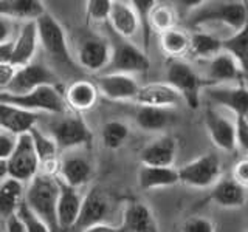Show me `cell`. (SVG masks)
<instances>
[{
    "instance_id": "1",
    "label": "cell",
    "mask_w": 248,
    "mask_h": 232,
    "mask_svg": "<svg viewBox=\"0 0 248 232\" xmlns=\"http://www.w3.org/2000/svg\"><path fill=\"white\" fill-rule=\"evenodd\" d=\"M248 20V2L240 0H213L200 2L189 13L188 22L191 27H205L211 23L227 27L231 34L245 27Z\"/></svg>"
},
{
    "instance_id": "2",
    "label": "cell",
    "mask_w": 248,
    "mask_h": 232,
    "mask_svg": "<svg viewBox=\"0 0 248 232\" xmlns=\"http://www.w3.org/2000/svg\"><path fill=\"white\" fill-rule=\"evenodd\" d=\"M58 197L59 180L54 176L39 174L28 183L23 203L39 220H42L51 232H59L58 228Z\"/></svg>"
},
{
    "instance_id": "3",
    "label": "cell",
    "mask_w": 248,
    "mask_h": 232,
    "mask_svg": "<svg viewBox=\"0 0 248 232\" xmlns=\"http://www.w3.org/2000/svg\"><path fill=\"white\" fill-rule=\"evenodd\" d=\"M45 133L51 136L61 152L85 149L92 143V131L79 113L68 110L61 115H48Z\"/></svg>"
},
{
    "instance_id": "4",
    "label": "cell",
    "mask_w": 248,
    "mask_h": 232,
    "mask_svg": "<svg viewBox=\"0 0 248 232\" xmlns=\"http://www.w3.org/2000/svg\"><path fill=\"white\" fill-rule=\"evenodd\" d=\"M165 82L178 93V96L189 108L197 110L200 107V95L202 88H205V81L186 60H168Z\"/></svg>"
},
{
    "instance_id": "5",
    "label": "cell",
    "mask_w": 248,
    "mask_h": 232,
    "mask_svg": "<svg viewBox=\"0 0 248 232\" xmlns=\"http://www.w3.org/2000/svg\"><path fill=\"white\" fill-rule=\"evenodd\" d=\"M0 102L13 104L37 115H61L68 112L64 91L56 85H45V87H41L23 96H10L0 93Z\"/></svg>"
},
{
    "instance_id": "6",
    "label": "cell",
    "mask_w": 248,
    "mask_h": 232,
    "mask_svg": "<svg viewBox=\"0 0 248 232\" xmlns=\"http://www.w3.org/2000/svg\"><path fill=\"white\" fill-rule=\"evenodd\" d=\"M180 183L192 189H211L222 178V162L216 153H203L178 169Z\"/></svg>"
},
{
    "instance_id": "7",
    "label": "cell",
    "mask_w": 248,
    "mask_h": 232,
    "mask_svg": "<svg viewBox=\"0 0 248 232\" xmlns=\"http://www.w3.org/2000/svg\"><path fill=\"white\" fill-rule=\"evenodd\" d=\"M149 67L151 60L146 51H143L134 42L116 36V42L112 44L110 62H108L103 73L134 76L138 73H146Z\"/></svg>"
},
{
    "instance_id": "8",
    "label": "cell",
    "mask_w": 248,
    "mask_h": 232,
    "mask_svg": "<svg viewBox=\"0 0 248 232\" xmlns=\"http://www.w3.org/2000/svg\"><path fill=\"white\" fill-rule=\"evenodd\" d=\"M6 167L8 178H13L22 184H28L39 175L41 166H39V158L30 133L17 136L11 157L6 160Z\"/></svg>"
},
{
    "instance_id": "9",
    "label": "cell",
    "mask_w": 248,
    "mask_h": 232,
    "mask_svg": "<svg viewBox=\"0 0 248 232\" xmlns=\"http://www.w3.org/2000/svg\"><path fill=\"white\" fill-rule=\"evenodd\" d=\"M45 85H56V87H59L58 77L42 62L33 60L31 64L16 70L11 84L2 93L10 96H23L41 87H45Z\"/></svg>"
},
{
    "instance_id": "10",
    "label": "cell",
    "mask_w": 248,
    "mask_h": 232,
    "mask_svg": "<svg viewBox=\"0 0 248 232\" xmlns=\"http://www.w3.org/2000/svg\"><path fill=\"white\" fill-rule=\"evenodd\" d=\"M36 27L39 34V45L48 53V56H51L54 60L70 64L72 54L68 50L65 31L61 23L51 14L45 13L42 17L36 20Z\"/></svg>"
},
{
    "instance_id": "11",
    "label": "cell",
    "mask_w": 248,
    "mask_h": 232,
    "mask_svg": "<svg viewBox=\"0 0 248 232\" xmlns=\"http://www.w3.org/2000/svg\"><path fill=\"white\" fill-rule=\"evenodd\" d=\"M112 56V42L101 36L84 37L76 51V60L84 70L92 73L104 72L110 62Z\"/></svg>"
},
{
    "instance_id": "12",
    "label": "cell",
    "mask_w": 248,
    "mask_h": 232,
    "mask_svg": "<svg viewBox=\"0 0 248 232\" xmlns=\"http://www.w3.org/2000/svg\"><path fill=\"white\" fill-rule=\"evenodd\" d=\"M206 98L211 104L227 108L234 118H248V85H214L206 87Z\"/></svg>"
},
{
    "instance_id": "13",
    "label": "cell",
    "mask_w": 248,
    "mask_h": 232,
    "mask_svg": "<svg viewBox=\"0 0 248 232\" xmlns=\"http://www.w3.org/2000/svg\"><path fill=\"white\" fill-rule=\"evenodd\" d=\"M81 149L64 152L59 162L58 180L70 188L78 189L85 186L93 175V166L90 160L79 152Z\"/></svg>"
},
{
    "instance_id": "14",
    "label": "cell",
    "mask_w": 248,
    "mask_h": 232,
    "mask_svg": "<svg viewBox=\"0 0 248 232\" xmlns=\"http://www.w3.org/2000/svg\"><path fill=\"white\" fill-rule=\"evenodd\" d=\"M108 214H110V200L107 193L99 188L90 189L82 198L79 218L76 221L73 232H84L95 224L106 223Z\"/></svg>"
},
{
    "instance_id": "15",
    "label": "cell",
    "mask_w": 248,
    "mask_h": 232,
    "mask_svg": "<svg viewBox=\"0 0 248 232\" xmlns=\"http://www.w3.org/2000/svg\"><path fill=\"white\" fill-rule=\"evenodd\" d=\"M203 81H205V88L214 87V85L245 84L244 74L240 72L237 62L225 51L217 54L216 58L206 60Z\"/></svg>"
},
{
    "instance_id": "16",
    "label": "cell",
    "mask_w": 248,
    "mask_h": 232,
    "mask_svg": "<svg viewBox=\"0 0 248 232\" xmlns=\"http://www.w3.org/2000/svg\"><path fill=\"white\" fill-rule=\"evenodd\" d=\"M96 87L99 95H103L108 101L126 102V101H135L141 85L137 82L134 76L103 73L96 79Z\"/></svg>"
},
{
    "instance_id": "17",
    "label": "cell",
    "mask_w": 248,
    "mask_h": 232,
    "mask_svg": "<svg viewBox=\"0 0 248 232\" xmlns=\"http://www.w3.org/2000/svg\"><path fill=\"white\" fill-rule=\"evenodd\" d=\"M205 127L213 144L222 152H232L236 149V126L234 119H228L213 107L205 110Z\"/></svg>"
},
{
    "instance_id": "18",
    "label": "cell",
    "mask_w": 248,
    "mask_h": 232,
    "mask_svg": "<svg viewBox=\"0 0 248 232\" xmlns=\"http://www.w3.org/2000/svg\"><path fill=\"white\" fill-rule=\"evenodd\" d=\"M177 139L170 135L157 136L146 144L140 152L141 166L151 167H174L177 158Z\"/></svg>"
},
{
    "instance_id": "19",
    "label": "cell",
    "mask_w": 248,
    "mask_h": 232,
    "mask_svg": "<svg viewBox=\"0 0 248 232\" xmlns=\"http://www.w3.org/2000/svg\"><path fill=\"white\" fill-rule=\"evenodd\" d=\"M82 198L84 197L78 189H73L59 181V197L56 207L59 232H70L75 229L76 221L79 218Z\"/></svg>"
},
{
    "instance_id": "20",
    "label": "cell",
    "mask_w": 248,
    "mask_h": 232,
    "mask_svg": "<svg viewBox=\"0 0 248 232\" xmlns=\"http://www.w3.org/2000/svg\"><path fill=\"white\" fill-rule=\"evenodd\" d=\"M28 133H30L31 139H33L34 149H36L37 158H39V166H41L39 174L58 178L59 162H61L59 152L61 150L58 149L56 143H54L51 139V136L46 135L39 126L33 127Z\"/></svg>"
},
{
    "instance_id": "21",
    "label": "cell",
    "mask_w": 248,
    "mask_h": 232,
    "mask_svg": "<svg viewBox=\"0 0 248 232\" xmlns=\"http://www.w3.org/2000/svg\"><path fill=\"white\" fill-rule=\"evenodd\" d=\"M41 115L27 112L13 104L0 102V131L10 133L13 136L25 135L39 124Z\"/></svg>"
},
{
    "instance_id": "22",
    "label": "cell",
    "mask_w": 248,
    "mask_h": 232,
    "mask_svg": "<svg viewBox=\"0 0 248 232\" xmlns=\"http://www.w3.org/2000/svg\"><path fill=\"white\" fill-rule=\"evenodd\" d=\"M121 232H160L151 207L143 201H129L123 211Z\"/></svg>"
},
{
    "instance_id": "23",
    "label": "cell",
    "mask_w": 248,
    "mask_h": 232,
    "mask_svg": "<svg viewBox=\"0 0 248 232\" xmlns=\"http://www.w3.org/2000/svg\"><path fill=\"white\" fill-rule=\"evenodd\" d=\"M134 102H137L138 107L174 108L182 102V98L166 82H151L140 87Z\"/></svg>"
},
{
    "instance_id": "24",
    "label": "cell",
    "mask_w": 248,
    "mask_h": 232,
    "mask_svg": "<svg viewBox=\"0 0 248 232\" xmlns=\"http://www.w3.org/2000/svg\"><path fill=\"white\" fill-rule=\"evenodd\" d=\"M208 198L223 209H239L247 203L248 189L240 186L232 176H222L209 190Z\"/></svg>"
},
{
    "instance_id": "25",
    "label": "cell",
    "mask_w": 248,
    "mask_h": 232,
    "mask_svg": "<svg viewBox=\"0 0 248 232\" xmlns=\"http://www.w3.org/2000/svg\"><path fill=\"white\" fill-rule=\"evenodd\" d=\"M39 48V34L36 22L22 23L17 34L14 37V54L11 65L16 68L25 67L34 60L36 51Z\"/></svg>"
},
{
    "instance_id": "26",
    "label": "cell",
    "mask_w": 248,
    "mask_h": 232,
    "mask_svg": "<svg viewBox=\"0 0 248 232\" xmlns=\"http://www.w3.org/2000/svg\"><path fill=\"white\" fill-rule=\"evenodd\" d=\"M108 23H110L113 33L126 41L134 39L140 31V20L132 2H121V0L112 2Z\"/></svg>"
},
{
    "instance_id": "27",
    "label": "cell",
    "mask_w": 248,
    "mask_h": 232,
    "mask_svg": "<svg viewBox=\"0 0 248 232\" xmlns=\"http://www.w3.org/2000/svg\"><path fill=\"white\" fill-rule=\"evenodd\" d=\"M64 98L68 110L75 113H82L92 110L96 105L99 91L95 82L76 81L70 84V87L64 91Z\"/></svg>"
},
{
    "instance_id": "28",
    "label": "cell",
    "mask_w": 248,
    "mask_h": 232,
    "mask_svg": "<svg viewBox=\"0 0 248 232\" xmlns=\"http://www.w3.org/2000/svg\"><path fill=\"white\" fill-rule=\"evenodd\" d=\"M137 181L140 189L143 190H157L180 183L178 178V169L175 167H151L140 166L137 174Z\"/></svg>"
},
{
    "instance_id": "29",
    "label": "cell",
    "mask_w": 248,
    "mask_h": 232,
    "mask_svg": "<svg viewBox=\"0 0 248 232\" xmlns=\"http://www.w3.org/2000/svg\"><path fill=\"white\" fill-rule=\"evenodd\" d=\"M46 13L42 2L37 0H2L0 15L13 22H36Z\"/></svg>"
},
{
    "instance_id": "30",
    "label": "cell",
    "mask_w": 248,
    "mask_h": 232,
    "mask_svg": "<svg viewBox=\"0 0 248 232\" xmlns=\"http://www.w3.org/2000/svg\"><path fill=\"white\" fill-rule=\"evenodd\" d=\"M23 200H25V189L22 183L13 178H6L0 183V215L6 220L17 215Z\"/></svg>"
},
{
    "instance_id": "31",
    "label": "cell",
    "mask_w": 248,
    "mask_h": 232,
    "mask_svg": "<svg viewBox=\"0 0 248 232\" xmlns=\"http://www.w3.org/2000/svg\"><path fill=\"white\" fill-rule=\"evenodd\" d=\"M223 51L237 62L244 81L248 84V20L242 29L223 39Z\"/></svg>"
},
{
    "instance_id": "32",
    "label": "cell",
    "mask_w": 248,
    "mask_h": 232,
    "mask_svg": "<svg viewBox=\"0 0 248 232\" xmlns=\"http://www.w3.org/2000/svg\"><path fill=\"white\" fill-rule=\"evenodd\" d=\"M174 116L170 108H157V107H138L135 113V124L144 131H161L165 130Z\"/></svg>"
},
{
    "instance_id": "33",
    "label": "cell",
    "mask_w": 248,
    "mask_h": 232,
    "mask_svg": "<svg viewBox=\"0 0 248 232\" xmlns=\"http://www.w3.org/2000/svg\"><path fill=\"white\" fill-rule=\"evenodd\" d=\"M223 51V39H219L217 36L206 33V31H196L191 34V46L189 53L194 54L197 59L209 60L216 58L217 54Z\"/></svg>"
},
{
    "instance_id": "34",
    "label": "cell",
    "mask_w": 248,
    "mask_h": 232,
    "mask_svg": "<svg viewBox=\"0 0 248 232\" xmlns=\"http://www.w3.org/2000/svg\"><path fill=\"white\" fill-rule=\"evenodd\" d=\"M160 45L169 59H183L185 54L189 53L191 34L175 27L160 34Z\"/></svg>"
},
{
    "instance_id": "35",
    "label": "cell",
    "mask_w": 248,
    "mask_h": 232,
    "mask_svg": "<svg viewBox=\"0 0 248 232\" xmlns=\"http://www.w3.org/2000/svg\"><path fill=\"white\" fill-rule=\"evenodd\" d=\"M149 23H151V29L160 34L175 28L177 13L174 10V6L169 3L155 2L152 11L149 14Z\"/></svg>"
},
{
    "instance_id": "36",
    "label": "cell",
    "mask_w": 248,
    "mask_h": 232,
    "mask_svg": "<svg viewBox=\"0 0 248 232\" xmlns=\"http://www.w3.org/2000/svg\"><path fill=\"white\" fill-rule=\"evenodd\" d=\"M129 133L130 130L127 124H124L123 121H108L101 130V139H103L106 149L116 150L127 141Z\"/></svg>"
},
{
    "instance_id": "37",
    "label": "cell",
    "mask_w": 248,
    "mask_h": 232,
    "mask_svg": "<svg viewBox=\"0 0 248 232\" xmlns=\"http://www.w3.org/2000/svg\"><path fill=\"white\" fill-rule=\"evenodd\" d=\"M155 2L154 0H134L132 2V6L135 8L138 20H140V29L143 33V41H144V48L147 53V48H149V41H151V23H149V14L152 11Z\"/></svg>"
},
{
    "instance_id": "38",
    "label": "cell",
    "mask_w": 248,
    "mask_h": 232,
    "mask_svg": "<svg viewBox=\"0 0 248 232\" xmlns=\"http://www.w3.org/2000/svg\"><path fill=\"white\" fill-rule=\"evenodd\" d=\"M112 10V0H89L85 3V17L90 23H106Z\"/></svg>"
},
{
    "instance_id": "39",
    "label": "cell",
    "mask_w": 248,
    "mask_h": 232,
    "mask_svg": "<svg viewBox=\"0 0 248 232\" xmlns=\"http://www.w3.org/2000/svg\"><path fill=\"white\" fill-rule=\"evenodd\" d=\"M17 217L22 220L27 232H51L50 228L46 226V224L42 220H39L37 217L30 211V209L25 206V203L20 206L19 212H17Z\"/></svg>"
},
{
    "instance_id": "40",
    "label": "cell",
    "mask_w": 248,
    "mask_h": 232,
    "mask_svg": "<svg viewBox=\"0 0 248 232\" xmlns=\"http://www.w3.org/2000/svg\"><path fill=\"white\" fill-rule=\"evenodd\" d=\"M182 232H216V226L208 217L192 215L183 221Z\"/></svg>"
},
{
    "instance_id": "41",
    "label": "cell",
    "mask_w": 248,
    "mask_h": 232,
    "mask_svg": "<svg viewBox=\"0 0 248 232\" xmlns=\"http://www.w3.org/2000/svg\"><path fill=\"white\" fill-rule=\"evenodd\" d=\"M236 145L248 155V118H234Z\"/></svg>"
},
{
    "instance_id": "42",
    "label": "cell",
    "mask_w": 248,
    "mask_h": 232,
    "mask_svg": "<svg viewBox=\"0 0 248 232\" xmlns=\"http://www.w3.org/2000/svg\"><path fill=\"white\" fill-rule=\"evenodd\" d=\"M231 176L234 178L240 186H244L245 189H248V158H244L236 162L234 167L231 170Z\"/></svg>"
},
{
    "instance_id": "43",
    "label": "cell",
    "mask_w": 248,
    "mask_h": 232,
    "mask_svg": "<svg viewBox=\"0 0 248 232\" xmlns=\"http://www.w3.org/2000/svg\"><path fill=\"white\" fill-rule=\"evenodd\" d=\"M16 136L0 131V161H6L11 157V153L16 147Z\"/></svg>"
},
{
    "instance_id": "44",
    "label": "cell",
    "mask_w": 248,
    "mask_h": 232,
    "mask_svg": "<svg viewBox=\"0 0 248 232\" xmlns=\"http://www.w3.org/2000/svg\"><path fill=\"white\" fill-rule=\"evenodd\" d=\"M14 27H16V22L2 17L0 15V44H5L8 41H13L16 37L14 34Z\"/></svg>"
},
{
    "instance_id": "45",
    "label": "cell",
    "mask_w": 248,
    "mask_h": 232,
    "mask_svg": "<svg viewBox=\"0 0 248 232\" xmlns=\"http://www.w3.org/2000/svg\"><path fill=\"white\" fill-rule=\"evenodd\" d=\"M16 70L17 68L11 64H0V93L5 91L8 85L11 84L16 74Z\"/></svg>"
},
{
    "instance_id": "46",
    "label": "cell",
    "mask_w": 248,
    "mask_h": 232,
    "mask_svg": "<svg viewBox=\"0 0 248 232\" xmlns=\"http://www.w3.org/2000/svg\"><path fill=\"white\" fill-rule=\"evenodd\" d=\"M14 54V39L0 44V64H11Z\"/></svg>"
},
{
    "instance_id": "47",
    "label": "cell",
    "mask_w": 248,
    "mask_h": 232,
    "mask_svg": "<svg viewBox=\"0 0 248 232\" xmlns=\"http://www.w3.org/2000/svg\"><path fill=\"white\" fill-rule=\"evenodd\" d=\"M6 232H27V229L19 217L14 215L6 220Z\"/></svg>"
},
{
    "instance_id": "48",
    "label": "cell",
    "mask_w": 248,
    "mask_h": 232,
    "mask_svg": "<svg viewBox=\"0 0 248 232\" xmlns=\"http://www.w3.org/2000/svg\"><path fill=\"white\" fill-rule=\"evenodd\" d=\"M84 232H121L120 231V226H112V224L108 223H99V224H95V226H92L89 229H85Z\"/></svg>"
},
{
    "instance_id": "49",
    "label": "cell",
    "mask_w": 248,
    "mask_h": 232,
    "mask_svg": "<svg viewBox=\"0 0 248 232\" xmlns=\"http://www.w3.org/2000/svg\"><path fill=\"white\" fill-rule=\"evenodd\" d=\"M8 178V167H6V161H0V183L5 181Z\"/></svg>"
},
{
    "instance_id": "50",
    "label": "cell",
    "mask_w": 248,
    "mask_h": 232,
    "mask_svg": "<svg viewBox=\"0 0 248 232\" xmlns=\"http://www.w3.org/2000/svg\"><path fill=\"white\" fill-rule=\"evenodd\" d=\"M245 232H248V223H247V226H245Z\"/></svg>"
}]
</instances>
